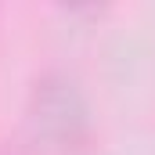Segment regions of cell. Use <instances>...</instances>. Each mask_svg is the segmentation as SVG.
Here are the masks:
<instances>
[{
    "mask_svg": "<svg viewBox=\"0 0 155 155\" xmlns=\"http://www.w3.org/2000/svg\"><path fill=\"white\" fill-rule=\"evenodd\" d=\"M25 130L51 155L79 152L94 134V108L83 83L61 69L40 72L25 94Z\"/></svg>",
    "mask_w": 155,
    "mask_h": 155,
    "instance_id": "cell-1",
    "label": "cell"
}]
</instances>
